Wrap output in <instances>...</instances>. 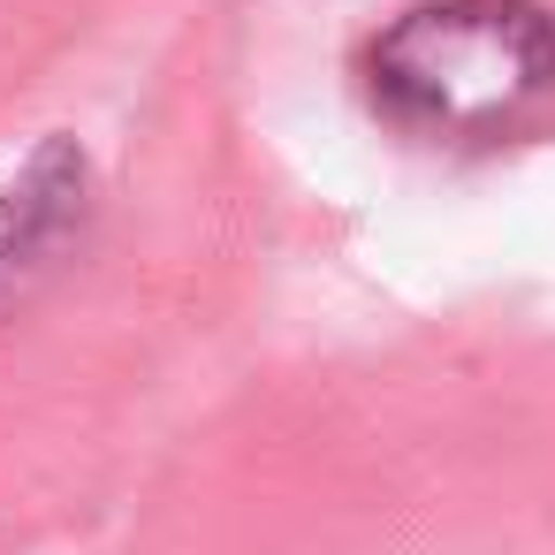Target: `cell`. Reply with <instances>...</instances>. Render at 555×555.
<instances>
[{"label": "cell", "instance_id": "cell-1", "mask_svg": "<svg viewBox=\"0 0 555 555\" xmlns=\"http://www.w3.org/2000/svg\"><path fill=\"white\" fill-rule=\"evenodd\" d=\"M365 69L388 115L479 130L555 85V16L532 0H434L380 31Z\"/></svg>", "mask_w": 555, "mask_h": 555}, {"label": "cell", "instance_id": "cell-2", "mask_svg": "<svg viewBox=\"0 0 555 555\" xmlns=\"http://www.w3.org/2000/svg\"><path fill=\"white\" fill-rule=\"evenodd\" d=\"M77 214H85V160L69 145H47L39 168L0 198V297L24 289V274L54 259V244L77 229Z\"/></svg>", "mask_w": 555, "mask_h": 555}]
</instances>
